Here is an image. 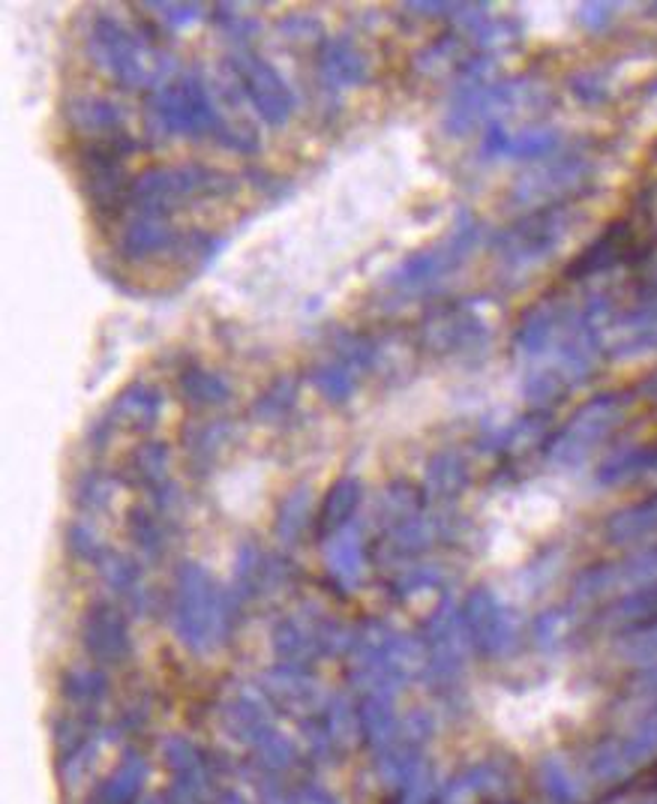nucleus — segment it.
Masks as SVG:
<instances>
[{"label":"nucleus","instance_id":"obj_15","mask_svg":"<svg viewBox=\"0 0 657 804\" xmlns=\"http://www.w3.org/2000/svg\"><path fill=\"white\" fill-rule=\"evenodd\" d=\"M70 118L84 135H93V142H117V139H126V133H121V114H117V109H114L112 102L100 100V96H82V100L72 102Z\"/></svg>","mask_w":657,"mask_h":804},{"label":"nucleus","instance_id":"obj_14","mask_svg":"<svg viewBox=\"0 0 657 804\" xmlns=\"http://www.w3.org/2000/svg\"><path fill=\"white\" fill-rule=\"evenodd\" d=\"M172 241H175V228H168L165 216L133 214L121 235V250L130 258H144V255L163 253Z\"/></svg>","mask_w":657,"mask_h":804},{"label":"nucleus","instance_id":"obj_12","mask_svg":"<svg viewBox=\"0 0 657 804\" xmlns=\"http://www.w3.org/2000/svg\"><path fill=\"white\" fill-rule=\"evenodd\" d=\"M163 411V397L151 385L126 387L121 397L114 399V406L105 411V427H126V429H147L154 427L156 418Z\"/></svg>","mask_w":657,"mask_h":804},{"label":"nucleus","instance_id":"obj_18","mask_svg":"<svg viewBox=\"0 0 657 804\" xmlns=\"http://www.w3.org/2000/svg\"><path fill=\"white\" fill-rule=\"evenodd\" d=\"M156 10H165V19L172 24H186V21H196L202 7H168V3H154Z\"/></svg>","mask_w":657,"mask_h":804},{"label":"nucleus","instance_id":"obj_20","mask_svg":"<svg viewBox=\"0 0 657 804\" xmlns=\"http://www.w3.org/2000/svg\"><path fill=\"white\" fill-rule=\"evenodd\" d=\"M655 279H657V271H655Z\"/></svg>","mask_w":657,"mask_h":804},{"label":"nucleus","instance_id":"obj_6","mask_svg":"<svg viewBox=\"0 0 657 804\" xmlns=\"http://www.w3.org/2000/svg\"><path fill=\"white\" fill-rule=\"evenodd\" d=\"M474 237H478V225L472 220H465V223L453 228L451 235L444 237L442 244L414 255L406 265L397 267L391 276V285L397 292H418V288H427L435 279H442L448 271H453L469 255Z\"/></svg>","mask_w":657,"mask_h":804},{"label":"nucleus","instance_id":"obj_13","mask_svg":"<svg viewBox=\"0 0 657 804\" xmlns=\"http://www.w3.org/2000/svg\"><path fill=\"white\" fill-rule=\"evenodd\" d=\"M319 70L328 88H351L367 79V58L349 40H328L319 51Z\"/></svg>","mask_w":657,"mask_h":804},{"label":"nucleus","instance_id":"obj_10","mask_svg":"<svg viewBox=\"0 0 657 804\" xmlns=\"http://www.w3.org/2000/svg\"><path fill=\"white\" fill-rule=\"evenodd\" d=\"M423 339L432 352H465L483 339V318L469 306H453L423 325Z\"/></svg>","mask_w":657,"mask_h":804},{"label":"nucleus","instance_id":"obj_3","mask_svg":"<svg viewBox=\"0 0 657 804\" xmlns=\"http://www.w3.org/2000/svg\"><path fill=\"white\" fill-rule=\"evenodd\" d=\"M228 186L226 174L211 172L205 165H175V169H154L142 174L130 190L133 214L165 216L168 207H177L196 195H219Z\"/></svg>","mask_w":657,"mask_h":804},{"label":"nucleus","instance_id":"obj_5","mask_svg":"<svg viewBox=\"0 0 657 804\" xmlns=\"http://www.w3.org/2000/svg\"><path fill=\"white\" fill-rule=\"evenodd\" d=\"M232 67H235L240 88L247 91L249 102L256 105V112L274 126L286 123L291 109H295V96L288 91L286 79L270 63L261 61L256 51H249L247 45H240L235 51Z\"/></svg>","mask_w":657,"mask_h":804},{"label":"nucleus","instance_id":"obj_19","mask_svg":"<svg viewBox=\"0 0 657 804\" xmlns=\"http://www.w3.org/2000/svg\"><path fill=\"white\" fill-rule=\"evenodd\" d=\"M646 390H648V394H655V397H657V376L655 378H648Z\"/></svg>","mask_w":657,"mask_h":804},{"label":"nucleus","instance_id":"obj_4","mask_svg":"<svg viewBox=\"0 0 657 804\" xmlns=\"http://www.w3.org/2000/svg\"><path fill=\"white\" fill-rule=\"evenodd\" d=\"M567 228H571V211H544V214H534L525 223L514 225L499 246L504 271L525 274L528 267H537L553 255L555 246L562 244Z\"/></svg>","mask_w":657,"mask_h":804},{"label":"nucleus","instance_id":"obj_7","mask_svg":"<svg viewBox=\"0 0 657 804\" xmlns=\"http://www.w3.org/2000/svg\"><path fill=\"white\" fill-rule=\"evenodd\" d=\"M622 418H625V406H622L618 399L606 397L588 403V406L567 424L565 432L558 436V441H555L553 448V459L567 462V466L583 462V459L595 454L600 441L609 438V432L622 424Z\"/></svg>","mask_w":657,"mask_h":804},{"label":"nucleus","instance_id":"obj_17","mask_svg":"<svg viewBox=\"0 0 657 804\" xmlns=\"http://www.w3.org/2000/svg\"><path fill=\"white\" fill-rule=\"evenodd\" d=\"M277 387H274L270 394H265V397L258 399V406H256L258 418L274 420V418H279L283 411H288V408L295 406V387H291V390H286V394H279Z\"/></svg>","mask_w":657,"mask_h":804},{"label":"nucleus","instance_id":"obj_16","mask_svg":"<svg viewBox=\"0 0 657 804\" xmlns=\"http://www.w3.org/2000/svg\"><path fill=\"white\" fill-rule=\"evenodd\" d=\"M181 390L186 399H193L196 406H219L228 399V385L216 373L205 369H189L181 376Z\"/></svg>","mask_w":657,"mask_h":804},{"label":"nucleus","instance_id":"obj_9","mask_svg":"<svg viewBox=\"0 0 657 804\" xmlns=\"http://www.w3.org/2000/svg\"><path fill=\"white\" fill-rule=\"evenodd\" d=\"M588 172L592 169L579 156H574V160H558V163L544 165L541 172L523 177L520 186H516V199L525 204L555 202V199L571 193V190H579V184L586 181Z\"/></svg>","mask_w":657,"mask_h":804},{"label":"nucleus","instance_id":"obj_1","mask_svg":"<svg viewBox=\"0 0 657 804\" xmlns=\"http://www.w3.org/2000/svg\"><path fill=\"white\" fill-rule=\"evenodd\" d=\"M88 49L96 67H103L114 82L126 84V88H147L154 84V91L163 84V79L172 72V63L163 51L147 45L135 37L130 28L121 21L100 16L93 21L91 37H88Z\"/></svg>","mask_w":657,"mask_h":804},{"label":"nucleus","instance_id":"obj_11","mask_svg":"<svg viewBox=\"0 0 657 804\" xmlns=\"http://www.w3.org/2000/svg\"><path fill=\"white\" fill-rule=\"evenodd\" d=\"M606 348L616 357H637L657 348V301L627 313L606 330Z\"/></svg>","mask_w":657,"mask_h":804},{"label":"nucleus","instance_id":"obj_2","mask_svg":"<svg viewBox=\"0 0 657 804\" xmlns=\"http://www.w3.org/2000/svg\"><path fill=\"white\" fill-rule=\"evenodd\" d=\"M151 121L165 135H205L223 130V118L196 75L168 79L151 93Z\"/></svg>","mask_w":657,"mask_h":804},{"label":"nucleus","instance_id":"obj_8","mask_svg":"<svg viewBox=\"0 0 657 804\" xmlns=\"http://www.w3.org/2000/svg\"><path fill=\"white\" fill-rule=\"evenodd\" d=\"M372 348L370 339H351L337 346V352L316 369V387L330 399V403H342L349 399V394L358 387L363 369L370 367Z\"/></svg>","mask_w":657,"mask_h":804}]
</instances>
